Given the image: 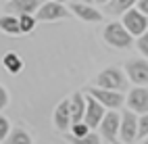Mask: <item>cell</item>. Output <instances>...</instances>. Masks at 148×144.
I'll return each mask as SVG.
<instances>
[{
    "label": "cell",
    "mask_w": 148,
    "mask_h": 144,
    "mask_svg": "<svg viewBox=\"0 0 148 144\" xmlns=\"http://www.w3.org/2000/svg\"><path fill=\"white\" fill-rule=\"evenodd\" d=\"M96 86H98V88H106V90H119V92H123L127 88V80H125V75L121 73V69L108 67V69L98 73Z\"/></svg>",
    "instance_id": "obj_1"
},
{
    "label": "cell",
    "mask_w": 148,
    "mask_h": 144,
    "mask_svg": "<svg viewBox=\"0 0 148 144\" xmlns=\"http://www.w3.org/2000/svg\"><path fill=\"white\" fill-rule=\"evenodd\" d=\"M132 34L127 32L123 23H108L104 27V40L115 48H130L132 46Z\"/></svg>",
    "instance_id": "obj_2"
},
{
    "label": "cell",
    "mask_w": 148,
    "mask_h": 144,
    "mask_svg": "<svg viewBox=\"0 0 148 144\" xmlns=\"http://www.w3.org/2000/svg\"><path fill=\"white\" fill-rule=\"evenodd\" d=\"M121 23L127 27V32L132 36H142L146 32V27H148V15H144L140 8H127L123 13Z\"/></svg>",
    "instance_id": "obj_3"
},
{
    "label": "cell",
    "mask_w": 148,
    "mask_h": 144,
    "mask_svg": "<svg viewBox=\"0 0 148 144\" xmlns=\"http://www.w3.org/2000/svg\"><path fill=\"white\" fill-rule=\"evenodd\" d=\"M88 94H92L96 100H100L108 109H119L125 102V96L119 90H106V88H98L96 86V88H88Z\"/></svg>",
    "instance_id": "obj_4"
},
{
    "label": "cell",
    "mask_w": 148,
    "mask_h": 144,
    "mask_svg": "<svg viewBox=\"0 0 148 144\" xmlns=\"http://www.w3.org/2000/svg\"><path fill=\"white\" fill-rule=\"evenodd\" d=\"M69 13L63 6V2H56V0H50V2H42L40 8L36 13L38 21H56V19H67Z\"/></svg>",
    "instance_id": "obj_5"
},
{
    "label": "cell",
    "mask_w": 148,
    "mask_h": 144,
    "mask_svg": "<svg viewBox=\"0 0 148 144\" xmlns=\"http://www.w3.org/2000/svg\"><path fill=\"white\" fill-rule=\"evenodd\" d=\"M121 128V115L119 113H104L100 121V138L104 142H117V134Z\"/></svg>",
    "instance_id": "obj_6"
},
{
    "label": "cell",
    "mask_w": 148,
    "mask_h": 144,
    "mask_svg": "<svg viewBox=\"0 0 148 144\" xmlns=\"http://www.w3.org/2000/svg\"><path fill=\"white\" fill-rule=\"evenodd\" d=\"M102 117H104V104L100 100H96L92 94L86 96V115H84V121L94 130L96 125H100Z\"/></svg>",
    "instance_id": "obj_7"
},
{
    "label": "cell",
    "mask_w": 148,
    "mask_h": 144,
    "mask_svg": "<svg viewBox=\"0 0 148 144\" xmlns=\"http://www.w3.org/2000/svg\"><path fill=\"white\" fill-rule=\"evenodd\" d=\"M125 73L130 82H134L136 86H148V63L146 61H130L125 65Z\"/></svg>",
    "instance_id": "obj_8"
},
{
    "label": "cell",
    "mask_w": 148,
    "mask_h": 144,
    "mask_svg": "<svg viewBox=\"0 0 148 144\" xmlns=\"http://www.w3.org/2000/svg\"><path fill=\"white\" fill-rule=\"evenodd\" d=\"M127 107L136 113H148V88L146 86H136L127 94Z\"/></svg>",
    "instance_id": "obj_9"
},
{
    "label": "cell",
    "mask_w": 148,
    "mask_h": 144,
    "mask_svg": "<svg viewBox=\"0 0 148 144\" xmlns=\"http://www.w3.org/2000/svg\"><path fill=\"white\" fill-rule=\"evenodd\" d=\"M138 138V117L136 113H123L121 115V128H119V140L121 142H134Z\"/></svg>",
    "instance_id": "obj_10"
},
{
    "label": "cell",
    "mask_w": 148,
    "mask_h": 144,
    "mask_svg": "<svg viewBox=\"0 0 148 144\" xmlns=\"http://www.w3.org/2000/svg\"><path fill=\"white\" fill-rule=\"evenodd\" d=\"M71 13H75L79 19H84V21H92V23L102 21V13H98L92 4L82 2V0H79V2H73V4H71Z\"/></svg>",
    "instance_id": "obj_11"
},
{
    "label": "cell",
    "mask_w": 148,
    "mask_h": 144,
    "mask_svg": "<svg viewBox=\"0 0 148 144\" xmlns=\"http://www.w3.org/2000/svg\"><path fill=\"white\" fill-rule=\"evenodd\" d=\"M71 109H69V100H63L61 104L56 107L54 111V125L61 130V132H67L71 128Z\"/></svg>",
    "instance_id": "obj_12"
},
{
    "label": "cell",
    "mask_w": 148,
    "mask_h": 144,
    "mask_svg": "<svg viewBox=\"0 0 148 144\" xmlns=\"http://www.w3.org/2000/svg\"><path fill=\"white\" fill-rule=\"evenodd\" d=\"M69 109H71V121L73 123H79L84 121V115H86V96L75 92L71 98H69ZM71 123V125H73Z\"/></svg>",
    "instance_id": "obj_13"
},
{
    "label": "cell",
    "mask_w": 148,
    "mask_h": 144,
    "mask_svg": "<svg viewBox=\"0 0 148 144\" xmlns=\"http://www.w3.org/2000/svg\"><path fill=\"white\" fill-rule=\"evenodd\" d=\"M40 4H42V0H8L6 11L8 13H19V15L36 13L38 8H40Z\"/></svg>",
    "instance_id": "obj_14"
},
{
    "label": "cell",
    "mask_w": 148,
    "mask_h": 144,
    "mask_svg": "<svg viewBox=\"0 0 148 144\" xmlns=\"http://www.w3.org/2000/svg\"><path fill=\"white\" fill-rule=\"evenodd\" d=\"M0 29H2V32H6V34L19 36V34H21L19 17H15V15H4V17H0Z\"/></svg>",
    "instance_id": "obj_15"
},
{
    "label": "cell",
    "mask_w": 148,
    "mask_h": 144,
    "mask_svg": "<svg viewBox=\"0 0 148 144\" xmlns=\"http://www.w3.org/2000/svg\"><path fill=\"white\" fill-rule=\"evenodd\" d=\"M2 65H4V69L8 73H19L23 69V61H21V56L17 52H6L2 56Z\"/></svg>",
    "instance_id": "obj_16"
},
{
    "label": "cell",
    "mask_w": 148,
    "mask_h": 144,
    "mask_svg": "<svg viewBox=\"0 0 148 144\" xmlns=\"http://www.w3.org/2000/svg\"><path fill=\"white\" fill-rule=\"evenodd\" d=\"M138 0H108L106 2V11L113 15H123L127 8H132Z\"/></svg>",
    "instance_id": "obj_17"
},
{
    "label": "cell",
    "mask_w": 148,
    "mask_h": 144,
    "mask_svg": "<svg viewBox=\"0 0 148 144\" xmlns=\"http://www.w3.org/2000/svg\"><path fill=\"white\" fill-rule=\"evenodd\" d=\"M6 142H11V144H29V142H32V136H29L25 130L15 128V130L6 136Z\"/></svg>",
    "instance_id": "obj_18"
},
{
    "label": "cell",
    "mask_w": 148,
    "mask_h": 144,
    "mask_svg": "<svg viewBox=\"0 0 148 144\" xmlns=\"http://www.w3.org/2000/svg\"><path fill=\"white\" fill-rule=\"evenodd\" d=\"M19 25H21V34H27L36 27V17L32 13H23L19 15Z\"/></svg>",
    "instance_id": "obj_19"
},
{
    "label": "cell",
    "mask_w": 148,
    "mask_h": 144,
    "mask_svg": "<svg viewBox=\"0 0 148 144\" xmlns=\"http://www.w3.org/2000/svg\"><path fill=\"white\" fill-rule=\"evenodd\" d=\"M90 130H92V128L88 125L86 121H79V123H73V125H71V132H73V138H71V140L75 142L77 138H82V136H86V134L90 132Z\"/></svg>",
    "instance_id": "obj_20"
},
{
    "label": "cell",
    "mask_w": 148,
    "mask_h": 144,
    "mask_svg": "<svg viewBox=\"0 0 148 144\" xmlns=\"http://www.w3.org/2000/svg\"><path fill=\"white\" fill-rule=\"evenodd\" d=\"M148 136V113H142V117L138 119V138L136 140H146Z\"/></svg>",
    "instance_id": "obj_21"
},
{
    "label": "cell",
    "mask_w": 148,
    "mask_h": 144,
    "mask_svg": "<svg viewBox=\"0 0 148 144\" xmlns=\"http://www.w3.org/2000/svg\"><path fill=\"white\" fill-rule=\"evenodd\" d=\"M100 140H102V138L98 136V134H94V132L90 130V132L86 134V136H82V138H77L75 142H79V144H98Z\"/></svg>",
    "instance_id": "obj_22"
},
{
    "label": "cell",
    "mask_w": 148,
    "mask_h": 144,
    "mask_svg": "<svg viewBox=\"0 0 148 144\" xmlns=\"http://www.w3.org/2000/svg\"><path fill=\"white\" fill-rule=\"evenodd\" d=\"M138 50L148 59V32H144L142 36H138Z\"/></svg>",
    "instance_id": "obj_23"
},
{
    "label": "cell",
    "mask_w": 148,
    "mask_h": 144,
    "mask_svg": "<svg viewBox=\"0 0 148 144\" xmlns=\"http://www.w3.org/2000/svg\"><path fill=\"white\" fill-rule=\"evenodd\" d=\"M8 132H11V125H8V119L6 117H0V142L6 140Z\"/></svg>",
    "instance_id": "obj_24"
},
{
    "label": "cell",
    "mask_w": 148,
    "mask_h": 144,
    "mask_svg": "<svg viewBox=\"0 0 148 144\" xmlns=\"http://www.w3.org/2000/svg\"><path fill=\"white\" fill-rule=\"evenodd\" d=\"M6 104H8V94H6V90L2 86H0V109H4Z\"/></svg>",
    "instance_id": "obj_25"
},
{
    "label": "cell",
    "mask_w": 148,
    "mask_h": 144,
    "mask_svg": "<svg viewBox=\"0 0 148 144\" xmlns=\"http://www.w3.org/2000/svg\"><path fill=\"white\" fill-rule=\"evenodd\" d=\"M136 4H138V8H140L144 15H148V0H138Z\"/></svg>",
    "instance_id": "obj_26"
},
{
    "label": "cell",
    "mask_w": 148,
    "mask_h": 144,
    "mask_svg": "<svg viewBox=\"0 0 148 144\" xmlns=\"http://www.w3.org/2000/svg\"><path fill=\"white\" fill-rule=\"evenodd\" d=\"M94 2H100V4H106V2H108V0H94Z\"/></svg>",
    "instance_id": "obj_27"
},
{
    "label": "cell",
    "mask_w": 148,
    "mask_h": 144,
    "mask_svg": "<svg viewBox=\"0 0 148 144\" xmlns=\"http://www.w3.org/2000/svg\"><path fill=\"white\" fill-rule=\"evenodd\" d=\"M82 2H88V4H92V2H94V0H82Z\"/></svg>",
    "instance_id": "obj_28"
},
{
    "label": "cell",
    "mask_w": 148,
    "mask_h": 144,
    "mask_svg": "<svg viewBox=\"0 0 148 144\" xmlns=\"http://www.w3.org/2000/svg\"><path fill=\"white\" fill-rule=\"evenodd\" d=\"M56 2H65V0H56Z\"/></svg>",
    "instance_id": "obj_29"
},
{
    "label": "cell",
    "mask_w": 148,
    "mask_h": 144,
    "mask_svg": "<svg viewBox=\"0 0 148 144\" xmlns=\"http://www.w3.org/2000/svg\"><path fill=\"white\" fill-rule=\"evenodd\" d=\"M146 142H148V136H146Z\"/></svg>",
    "instance_id": "obj_30"
}]
</instances>
